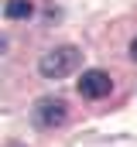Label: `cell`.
Segmentation results:
<instances>
[{
	"mask_svg": "<svg viewBox=\"0 0 137 147\" xmlns=\"http://www.w3.org/2000/svg\"><path fill=\"white\" fill-rule=\"evenodd\" d=\"M82 65V51L75 45H58V48H48L41 58H38V72L45 79H65Z\"/></svg>",
	"mask_w": 137,
	"mask_h": 147,
	"instance_id": "1",
	"label": "cell"
},
{
	"mask_svg": "<svg viewBox=\"0 0 137 147\" xmlns=\"http://www.w3.org/2000/svg\"><path fill=\"white\" fill-rule=\"evenodd\" d=\"M75 89H79L82 99H106L113 92V79H110V72H103V69H86V72L79 75Z\"/></svg>",
	"mask_w": 137,
	"mask_h": 147,
	"instance_id": "3",
	"label": "cell"
},
{
	"mask_svg": "<svg viewBox=\"0 0 137 147\" xmlns=\"http://www.w3.org/2000/svg\"><path fill=\"white\" fill-rule=\"evenodd\" d=\"M31 14H34L31 0H7V3H3V17H7V21H28Z\"/></svg>",
	"mask_w": 137,
	"mask_h": 147,
	"instance_id": "4",
	"label": "cell"
},
{
	"mask_svg": "<svg viewBox=\"0 0 137 147\" xmlns=\"http://www.w3.org/2000/svg\"><path fill=\"white\" fill-rule=\"evenodd\" d=\"M130 58H134V62H137V38H134V41H130Z\"/></svg>",
	"mask_w": 137,
	"mask_h": 147,
	"instance_id": "5",
	"label": "cell"
},
{
	"mask_svg": "<svg viewBox=\"0 0 137 147\" xmlns=\"http://www.w3.org/2000/svg\"><path fill=\"white\" fill-rule=\"evenodd\" d=\"M3 51H7V38L0 34V55H3Z\"/></svg>",
	"mask_w": 137,
	"mask_h": 147,
	"instance_id": "6",
	"label": "cell"
},
{
	"mask_svg": "<svg viewBox=\"0 0 137 147\" xmlns=\"http://www.w3.org/2000/svg\"><path fill=\"white\" fill-rule=\"evenodd\" d=\"M10 147H21V144H10Z\"/></svg>",
	"mask_w": 137,
	"mask_h": 147,
	"instance_id": "7",
	"label": "cell"
},
{
	"mask_svg": "<svg viewBox=\"0 0 137 147\" xmlns=\"http://www.w3.org/2000/svg\"><path fill=\"white\" fill-rule=\"evenodd\" d=\"M31 120L41 127V130H55L68 120V103L62 96H41L31 110Z\"/></svg>",
	"mask_w": 137,
	"mask_h": 147,
	"instance_id": "2",
	"label": "cell"
}]
</instances>
